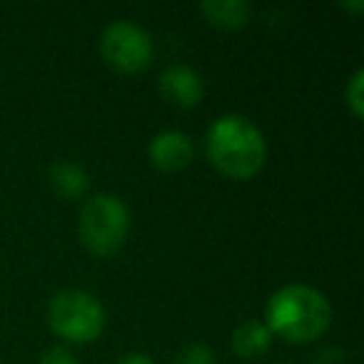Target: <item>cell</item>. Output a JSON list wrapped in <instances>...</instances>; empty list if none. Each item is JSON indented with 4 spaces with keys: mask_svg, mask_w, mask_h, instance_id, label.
<instances>
[{
    "mask_svg": "<svg viewBox=\"0 0 364 364\" xmlns=\"http://www.w3.org/2000/svg\"><path fill=\"white\" fill-rule=\"evenodd\" d=\"M48 177H50V185L55 188L58 195H65V198H77L87 190V170L82 165L73 160H58L50 165L48 170Z\"/></svg>",
    "mask_w": 364,
    "mask_h": 364,
    "instance_id": "9",
    "label": "cell"
},
{
    "mask_svg": "<svg viewBox=\"0 0 364 364\" xmlns=\"http://www.w3.org/2000/svg\"><path fill=\"white\" fill-rule=\"evenodd\" d=\"M48 322L68 342H92L105 329L107 314L92 292L80 287L58 289L48 302Z\"/></svg>",
    "mask_w": 364,
    "mask_h": 364,
    "instance_id": "4",
    "label": "cell"
},
{
    "mask_svg": "<svg viewBox=\"0 0 364 364\" xmlns=\"http://www.w3.org/2000/svg\"><path fill=\"white\" fill-rule=\"evenodd\" d=\"M332 322V304L322 289L304 282L279 287L264 307V324L289 342H312Z\"/></svg>",
    "mask_w": 364,
    "mask_h": 364,
    "instance_id": "1",
    "label": "cell"
},
{
    "mask_svg": "<svg viewBox=\"0 0 364 364\" xmlns=\"http://www.w3.org/2000/svg\"><path fill=\"white\" fill-rule=\"evenodd\" d=\"M157 87L170 102L180 107H193L205 92V82L200 73L188 63H170L157 77Z\"/></svg>",
    "mask_w": 364,
    "mask_h": 364,
    "instance_id": "6",
    "label": "cell"
},
{
    "mask_svg": "<svg viewBox=\"0 0 364 364\" xmlns=\"http://www.w3.org/2000/svg\"><path fill=\"white\" fill-rule=\"evenodd\" d=\"M38 364H77V357L65 344H55V347L46 349V352L41 354Z\"/></svg>",
    "mask_w": 364,
    "mask_h": 364,
    "instance_id": "13",
    "label": "cell"
},
{
    "mask_svg": "<svg viewBox=\"0 0 364 364\" xmlns=\"http://www.w3.org/2000/svg\"><path fill=\"white\" fill-rule=\"evenodd\" d=\"M215 349L208 342H190L180 349L177 354V364H215Z\"/></svg>",
    "mask_w": 364,
    "mask_h": 364,
    "instance_id": "12",
    "label": "cell"
},
{
    "mask_svg": "<svg viewBox=\"0 0 364 364\" xmlns=\"http://www.w3.org/2000/svg\"><path fill=\"white\" fill-rule=\"evenodd\" d=\"M117 364H155V362H152V357L145 352H127L117 359Z\"/></svg>",
    "mask_w": 364,
    "mask_h": 364,
    "instance_id": "14",
    "label": "cell"
},
{
    "mask_svg": "<svg viewBox=\"0 0 364 364\" xmlns=\"http://www.w3.org/2000/svg\"><path fill=\"white\" fill-rule=\"evenodd\" d=\"M205 152L218 170L230 177H252L267 157L262 130L240 112H228L210 122L205 132Z\"/></svg>",
    "mask_w": 364,
    "mask_h": 364,
    "instance_id": "2",
    "label": "cell"
},
{
    "mask_svg": "<svg viewBox=\"0 0 364 364\" xmlns=\"http://www.w3.org/2000/svg\"><path fill=\"white\" fill-rule=\"evenodd\" d=\"M272 344V332L262 319H245L232 332V349L242 359H255L264 354Z\"/></svg>",
    "mask_w": 364,
    "mask_h": 364,
    "instance_id": "8",
    "label": "cell"
},
{
    "mask_svg": "<svg viewBox=\"0 0 364 364\" xmlns=\"http://www.w3.org/2000/svg\"><path fill=\"white\" fill-rule=\"evenodd\" d=\"M152 165L160 170H182L195 157V142L182 130H160L147 145Z\"/></svg>",
    "mask_w": 364,
    "mask_h": 364,
    "instance_id": "7",
    "label": "cell"
},
{
    "mask_svg": "<svg viewBox=\"0 0 364 364\" xmlns=\"http://www.w3.org/2000/svg\"><path fill=\"white\" fill-rule=\"evenodd\" d=\"M100 53L117 70L137 73L150 65L155 46H152L150 33L140 23L130 21V18H117L102 28Z\"/></svg>",
    "mask_w": 364,
    "mask_h": 364,
    "instance_id": "5",
    "label": "cell"
},
{
    "mask_svg": "<svg viewBox=\"0 0 364 364\" xmlns=\"http://www.w3.org/2000/svg\"><path fill=\"white\" fill-rule=\"evenodd\" d=\"M344 100H347L349 110L357 117L364 115V68H357V70L349 75L347 87H344Z\"/></svg>",
    "mask_w": 364,
    "mask_h": 364,
    "instance_id": "11",
    "label": "cell"
},
{
    "mask_svg": "<svg viewBox=\"0 0 364 364\" xmlns=\"http://www.w3.org/2000/svg\"><path fill=\"white\" fill-rule=\"evenodd\" d=\"M342 6L344 8H352V11H362L364 3H362V0H342Z\"/></svg>",
    "mask_w": 364,
    "mask_h": 364,
    "instance_id": "15",
    "label": "cell"
},
{
    "mask_svg": "<svg viewBox=\"0 0 364 364\" xmlns=\"http://www.w3.org/2000/svg\"><path fill=\"white\" fill-rule=\"evenodd\" d=\"M200 11L220 28H240L252 16V6L247 0H203Z\"/></svg>",
    "mask_w": 364,
    "mask_h": 364,
    "instance_id": "10",
    "label": "cell"
},
{
    "mask_svg": "<svg viewBox=\"0 0 364 364\" xmlns=\"http://www.w3.org/2000/svg\"><path fill=\"white\" fill-rule=\"evenodd\" d=\"M80 240L90 252L112 255L122 247L130 230V208L112 193H95L80 208Z\"/></svg>",
    "mask_w": 364,
    "mask_h": 364,
    "instance_id": "3",
    "label": "cell"
},
{
    "mask_svg": "<svg viewBox=\"0 0 364 364\" xmlns=\"http://www.w3.org/2000/svg\"><path fill=\"white\" fill-rule=\"evenodd\" d=\"M279 364H289V362H279Z\"/></svg>",
    "mask_w": 364,
    "mask_h": 364,
    "instance_id": "16",
    "label": "cell"
}]
</instances>
